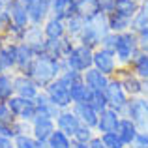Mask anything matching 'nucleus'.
I'll return each instance as SVG.
<instances>
[{"mask_svg": "<svg viewBox=\"0 0 148 148\" xmlns=\"http://www.w3.org/2000/svg\"><path fill=\"white\" fill-rule=\"evenodd\" d=\"M66 69H69L66 58L64 60H56V58L49 56V54H38L36 60L32 62L30 69L25 75H28L41 90H45V88H47L53 81H56L58 77H60V73L66 71Z\"/></svg>", "mask_w": 148, "mask_h": 148, "instance_id": "obj_1", "label": "nucleus"}, {"mask_svg": "<svg viewBox=\"0 0 148 148\" xmlns=\"http://www.w3.org/2000/svg\"><path fill=\"white\" fill-rule=\"evenodd\" d=\"M109 30V19H107V13H98L94 15L92 19H88L86 25H84V30L81 32V36L77 38V43L81 45H86L90 49H98L101 45V38L105 36Z\"/></svg>", "mask_w": 148, "mask_h": 148, "instance_id": "obj_2", "label": "nucleus"}, {"mask_svg": "<svg viewBox=\"0 0 148 148\" xmlns=\"http://www.w3.org/2000/svg\"><path fill=\"white\" fill-rule=\"evenodd\" d=\"M141 53L139 49V36L131 30L118 34V41H116L114 56L118 60L120 68H130V64L133 62V58Z\"/></svg>", "mask_w": 148, "mask_h": 148, "instance_id": "obj_3", "label": "nucleus"}, {"mask_svg": "<svg viewBox=\"0 0 148 148\" xmlns=\"http://www.w3.org/2000/svg\"><path fill=\"white\" fill-rule=\"evenodd\" d=\"M116 77L120 79L130 98H145L148 94V81H143L141 77H137L130 68H120Z\"/></svg>", "mask_w": 148, "mask_h": 148, "instance_id": "obj_4", "label": "nucleus"}, {"mask_svg": "<svg viewBox=\"0 0 148 148\" xmlns=\"http://www.w3.org/2000/svg\"><path fill=\"white\" fill-rule=\"evenodd\" d=\"M105 98L109 101V107L118 111L120 114L126 112L127 105H130V99H131L130 96H127V92L124 90V86H122L118 77H112V79L109 81L107 88H105Z\"/></svg>", "mask_w": 148, "mask_h": 148, "instance_id": "obj_5", "label": "nucleus"}, {"mask_svg": "<svg viewBox=\"0 0 148 148\" xmlns=\"http://www.w3.org/2000/svg\"><path fill=\"white\" fill-rule=\"evenodd\" d=\"M66 62H68L69 69L84 73L86 69H90L92 66H94V49L77 43L75 47H73V51L69 53V56L66 58Z\"/></svg>", "mask_w": 148, "mask_h": 148, "instance_id": "obj_6", "label": "nucleus"}, {"mask_svg": "<svg viewBox=\"0 0 148 148\" xmlns=\"http://www.w3.org/2000/svg\"><path fill=\"white\" fill-rule=\"evenodd\" d=\"M124 116H127L139 127V131H148V99L146 98H131Z\"/></svg>", "mask_w": 148, "mask_h": 148, "instance_id": "obj_7", "label": "nucleus"}, {"mask_svg": "<svg viewBox=\"0 0 148 148\" xmlns=\"http://www.w3.org/2000/svg\"><path fill=\"white\" fill-rule=\"evenodd\" d=\"M8 105H10L15 120L32 124V120L38 116V107H36V101L34 99H26V98H21V96H13L11 99H8Z\"/></svg>", "mask_w": 148, "mask_h": 148, "instance_id": "obj_8", "label": "nucleus"}, {"mask_svg": "<svg viewBox=\"0 0 148 148\" xmlns=\"http://www.w3.org/2000/svg\"><path fill=\"white\" fill-rule=\"evenodd\" d=\"M92 68H96L98 71L105 73L107 77H116V73H118L120 66H118V60H116L114 53H111V51H105L98 47L94 51V66Z\"/></svg>", "mask_w": 148, "mask_h": 148, "instance_id": "obj_9", "label": "nucleus"}, {"mask_svg": "<svg viewBox=\"0 0 148 148\" xmlns=\"http://www.w3.org/2000/svg\"><path fill=\"white\" fill-rule=\"evenodd\" d=\"M45 94H47V98L53 101L54 105H56L60 111H64V109H71V98H69V86L68 84H64L60 79L53 81V83L49 84L47 88H45Z\"/></svg>", "mask_w": 148, "mask_h": 148, "instance_id": "obj_10", "label": "nucleus"}, {"mask_svg": "<svg viewBox=\"0 0 148 148\" xmlns=\"http://www.w3.org/2000/svg\"><path fill=\"white\" fill-rule=\"evenodd\" d=\"M26 11H28L30 25L43 26L45 21L51 17V0H34L26 4Z\"/></svg>", "mask_w": 148, "mask_h": 148, "instance_id": "obj_11", "label": "nucleus"}, {"mask_svg": "<svg viewBox=\"0 0 148 148\" xmlns=\"http://www.w3.org/2000/svg\"><path fill=\"white\" fill-rule=\"evenodd\" d=\"M15 96H21L26 99H36V96L41 92V88L25 73H15Z\"/></svg>", "mask_w": 148, "mask_h": 148, "instance_id": "obj_12", "label": "nucleus"}, {"mask_svg": "<svg viewBox=\"0 0 148 148\" xmlns=\"http://www.w3.org/2000/svg\"><path fill=\"white\" fill-rule=\"evenodd\" d=\"M54 130H56V122H54L53 118H47V116L38 114L36 118L32 120V135H34L36 141L47 143Z\"/></svg>", "mask_w": 148, "mask_h": 148, "instance_id": "obj_13", "label": "nucleus"}, {"mask_svg": "<svg viewBox=\"0 0 148 148\" xmlns=\"http://www.w3.org/2000/svg\"><path fill=\"white\" fill-rule=\"evenodd\" d=\"M79 127H81V120L77 118V114L71 111V109L60 111V114H58V118H56V130L64 131L68 137L73 139Z\"/></svg>", "mask_w": 148, "mask_h": 148, "instance_id": "obj_14", "label": "nucleus"}, {"mask_svg": "<svg viewBox=\"0 0 148 148\" xmlns=\"http://www.w3.org/2000/svg\"><path fill=\"white\" fill-rule=\"evenodd\" d=\"M124 114H120L118 111L114 109H105L103 112H99V120H98V126H96V133L103 135V133H111V131H116L120 124V118Z\"/></svg>", "mask_w": 148, "mask_h": 148, "instance_id": "obj_15", "label": "nucleus"}, {"mask_svg": "<svg viewBox=\"0 0 148 148\" xmlns=\"http://www.w3.org/2000/svg\"><path fill=\"white\" fill-rule=\"evenodd\" d=\"M36 51L30 47L28 43H17V66H15V73H26L36 60Z\"/></svg>", "mask_w": 148, "mask_h": 148, "instance_id": "obj_16", "label": "nucleus"}, {"mask_svg": "<svg viewBox=\"0 0 148 148\" xmlns=\"http://www.w3.org/2000/svg\"><path fill=\"white\" fill-rule=\"evenodd\" d=\"M71 111L77 114V118L81 120V124L96 130L98 120H99V112L96 111L94 107H90L88 103H75V105H71Z\"/></svg>", "mask_w": 148, "mask_h": 148, "instance_id": "obj_17", "label": "nucleus"}, {"mask_svg": "<svg viewBox=\"0 0 148 148\" xmlns=\"http://www.w3.org/2000/svg\"><path fill=\"white\" fill-rule=\"evenodd\" d=\"M83 81L92 92H105L111 77H107L105 73L98 71L96 68H90V69H86V71L83 73Z\"/></svg>", "mask_w": 148, "mask_h": 148, "instance_id": "obj_18", "label": "nucleus"}, {"mask_svg": "<svg viewBox=\"0 0 148 148\" xmlns=\"http://www.w3.org/2000/svg\"><path fill=\"white\" fill-rule=\"evenodd\" d=\"M6 11L11 15V21L15 26L21 28H28L30 26V19H28V11H26V4H23L21 0H13L11 4L6 6Z\"/></svg>", "mask_w": 148, "mask_h": 148, "instance_id": "obj_19", "label": "nucleus"}, {"mask_svg": "<svg viewBox=\"0 0 148 148\" xmlns=\"http://www.w3.org/2000/svg\"><path fill=\"white\" fill-rule=\"evenodd\" d=\"M45 34H43V26H36L30 25L25 32V43H28L30 47L36 51V54H43L45 49Z\"/></svg>", "mask_w": 148, "mask_h": 148, "instance_id": "obj_20", "label": "nucleus"}, {"mask_svg": "<svg viewBox=\"0 0 148 148\" xmlns=\"http://www.w3.org/2000/svg\"><path fill=\"white\" fill-rule=\"evenodd\" d=\"M77 0H51V15L62 21H68L71 15L77 13Z\"/></svg>", "mask_w": 148, "mask_h": 148, "instance_id": "obj_21", "label": "nucleus"}, {"mask_svg": "<svg viewBox=\"0 0 148 148\" xmlns=\"http://www.w3.org/2000/svg\"><path fill=\"white\" fill-rule=\"evenodd\" d=\"M34 101H36V107H38V114L47 116V118H53L54 122H56L58 114H60V109H58L56 105L47 98V94H45L43 90L36 96V99H34Z\"/></svg>", "mask_w": 148, "mask_h": 148, "instance_id": "obj_22", "label": "nucleus"}, {"mask_svg": "<svg viewBox=\"0 0 148 148\" xmlns=\"http://www.w3.org/2000/svg\"><path fill=\"white\" fill-rule=\"evenodd\" d=\"M116 133H118V137L124 141V145L131 146V145H133V141H135V137H137V133H139V127L135 126L127 116H122V118H120L118 127H116Z\"/></svg>", "mask_w": 148, "mask_h": 148, "instance_id": "obj_23", "label": "nucleus"}, {"mask_svg": "<svg viewBox=\"0 0 148 148\" xmlns=\"http://www.w3.org/2000/svg\"><path fill=\"white\" fill-rule=\"evenodd\" d=\"M43 34H45L47 40H62L64 36H68L66 34V21L51 15L43 25Z\"/></svg>", "mask_w": 148, "mask_h": 148, "instance_id": "obj_24", "label": "nucleus"}, {"mask_svg": "<svg viewBox=\"0 0 148 148\" xmlns=\"http://www.w3.org/2000/svg\"><path fill=\"white\" fill-rule=\"evenodd\" d=\"M107 19H109V30L111 32L122 34V32L131 30V19L130 17H124V15L116 13V11H111V13H107Z\"/></svg>", "mask_w": 148, "mask_h": 148, "instance_id": "obj_25", "label": "nucleus"}, {"mask_svg": "<svg viewBox=\"0 0 148 148\" xmlns=\"http://www.w3.org/2000/svg\"><path fill=\"white\" fill-rule=\"evenodd\" d=\"M75 10H77V15H81V17H84L88 21L94 15L101 13V4L99 0H77Z\"/></svg>", "mask_w": 148, "mask_h": 148, "instance_id": "obj_26", "label": "nucleus"}, {"mask_svg": "<svg viewBox=\"0 0 148 148\" xmlns=\"http://www.w3.org/2000/svg\"><path fill=\"white\" fill-rule=\"evenodd\" d=\"M15 73L0 75V101H8L15 96Z\"/></svg>", "mask_w": 148, "mask_h": 148, "instance_id": "obj_27", "label": "nucleus"}, {"mask_svg": "<svg viewBox=\"0 0 148 148\" xmlns=\"http://www.w3.org/2000/svg\"><path fill=\"white\" fill-rule=\"evenodd\" d=\"M139 10H141V0H114V10L112 11L131 19Z\"/></svg>", "mask_w": 148, "mask_h": 148, "instance_id": "obj_28", "label": "nucleus"}, {"mask_svg": "<svg viewBox=\"0 0 148 148\" xmlns=\"http://www.w3.org/2000/svg\"><path fill=\"white\" fill-rule=\"evenodd\" d=\"M84 25H86V19L84 17H81V15H77V13L71 15V17L66 21V34L77 41V38H79L81 32L84 30Z\"/></svg>", "mask_w": 148, "mask_h": 148, "instance_id": "obj_29", "label": "nucleus"}, {"mask_svg": "<svg viewBox=\"0 0 148 148\" xmlns=\"http://www.w3.org/2000/svg\"><path fill=\"white\" fill-rule=\"evenodd\" d=\"M130 69L137 77H141L143 81H148V54L146 53H139L137 56L133 58V62L130 64Z\"/></svg>", "mask_w": 148, "mask_h": 148, "instance_id": "obj_30", "label": "nucleus"}, {"mask_svg": "<svg viewBox=\"0 0 148 148\" xmlns=\"http://www.w3.org/2000/svg\"><path fill=\"white\" fill-rule=\"evenodd\" d=\"M90 92H92V90L86 86V84H84V81L75 83L73 86H69V98H71V105H75V103H86Z\"/></svg>", "mask_w": 148, "mask_h": 148, "instance_id": "obj_31", "label": "nucleus"}, {"mask_svg": "<svg viewBox=\"0 0 148 148\" xmlns=\"http://www.w3.org/2000/svg\"><path fill=\"white\" fill-rule=\"evenodd\" d=\"M146 30H148V11L141 6V10L131 17V32H135L139 36Z\"/></svg>", "mask_w": 148, "mask_h": 148, "instance_id": "obj_32", "label": "nucleus"}, {"mask_svg": "<svg viewBox=\"0 0 148 148\" xmlns=\"http://www.w3.org/2000/svg\"><path fill=\"white\" fill-rule=\"evenodd\" d=\"M47 145H49V148H71L73 139H71V137H68L64 131L54 130V131H53V135L49 137Z\"/></svg>", "mask_w": 148, "mask_h": 148, "instance_id": "obj_33", "label": "nucleus"}, {"mask_svg": "<svg viewBox=\"0 0 148 148\" xmlns=\"http://www.w3.org/2000/svg\"><path fill=\"white\" fill-rule=\"evenodd\" d=\"M86 103L90 105V107H94L98 112H103L105 109H109V101L105 98V92H90Z\"/></svg>", "mask_w": 148, "mask_h": 148, "instance_id": "obj_34", "label": "nucleus"}, {"mask_svg": "<svg viewBox=\"0 0 148 148\" xmlns=\"http://www.w3.org/2000/svg\"><path fill=\"white\" fill-rule=\"evenodd\" d=\"M96 137V130H92V127L84 126V124H81V127L77 130L75 137H73V141L77 143H86V145H90V141Z\"/></svg>", "mask_w": 148, "mask_h": 148, "instance_id": "obj_35", "label": "nucleus"}, {"mask_svg": "<svg viewBox=\"0 0 148 148\" xmlns=\"http://www.w3.org/2000/svg\"><path fill=\"white\" fill-rule=\"evenodd\" d=\"M101 137V143H103L107 148H126V145H124V141L118 137V133L116 131H111V133H103L99 135Z\"/></svg>", "mask_w": 148, "mask_h": 148, "instance_id": "obj_36", "label": "nucleus"}, {"mask_svg": "<svg viewBox=\"0 0 148 148\" xmlns=\"http://www.w3.org/2000/svg\"><path fill=\"white\" fill-rule=\"evenodd\" d=\"M36 139H34L32 133H23V135H17L13 139V146L15 148H34L36 146Z\"/></svg>", "mask_w": 148, "mask_h": 148, "instance_id": "obj_37", "label": "nucleus"}, {"mask_svg": "<svg viewBox=\"0 0 148 148\" xmlns=\"http://www.w3.org/2000/svg\"><path fill=\"white\" fill-rule=\"evenodd\" d=\"M58 79H60L64 84H68V86H73L75 83H81V81H83V73L73 71V69H66V71L60 73Z\"/></svg>", "mask_w": 148, "mask_h": 148, "instance_id": "obj_38", "label": "nucleus"}, {"mask_svg": "<svg viewBox=\"0 0 148 148\" xmlns=\"http://www.w3.org/2000/svg\"><path fill=\"white\" fill-rule=\"evenodd\" d=\"M116 41H118V34H114V32H107L103 38H101V45H99V47H101V49H105V51H111V53H114V49H116Z\"/></svg>", "mask_w": 148, "mask_h": 148, "instance_id": "obj_39", "label": "nucleus"}, {"mask_svg": "<svg viewBox=\"0 0 148 148\" xmlns=\"http://www.w3.org/2000/svg\"><path fill=\"white\" fill-rule=\"evenodd\" d=\"M0 122L2 124H15V116L11 112L8 101H0Z\"/></svg>", "mask_w": 148, "mask_h": 148, "instance_id": "obj_40", "label": "nucleus"}, {"mask_svg": "<svg viewBox=\"0 0 148 148\" xmlns=\"http://www.w3.org/2000/svg\"><path fill=\"white\" fill-rule=\"evenodd\" d=\"M11 26H13V21H11V15L8 13L6 10H4L2 13H0V36H6V38H8V34H10Z\"/></svg>", "mask_w": 148, "mask_h": 148, "instance_id": "obj_41", "label": "nucleus"}, {"mask_svg": "<svg viewBox=\"0 0 148 148\" xmlns=\"http://www.w3.org/2000/svg\"><path fill=\"white\" fill-rule=\"evenodd\" d=\"M131 146L133 148H148V131H139Z\"/></svg>", "mask_w": 148, "mask_h": 148, "instance_id": "obj_42", "label": "nucleus"}, {"mask_svg": "<svg viewBox=\"0 0 148 148\" xmlns=\"http://www.w3.org/2000/svg\"><path fill=\"white\" fill-rule=\"evenodd\" d=\"M2 73H13V66H11V62L6 58V54L0 51V75Z\"/></svg>", "mask_w": 148, "mask_h": 148, "instance_id": "obj_43", "label": "nucleus"}, {"mask_svg": "<svg viewBox=\"0 0 148 148\" xmlns=\"http://www.w3.org/2000/svg\"><path fill=\"white\" fill-rule=\"evenodd\" d=\"M0 135H4V137H8V139L13 141V139H15L13 124H2V122H0Z\"/></svg>", "mask_w": 148, "mask_h": 148, "instance_id": "obj_44", "label": "nucleus"}, {"mask_svg": "<svg viewBox=\"0 0 148 148\" xmlns=\"http://www.w3.org/2000/svg\"><path fill=\"white\" fill-rule=\"evenodd\" d=\"M139 49H141V53L148 54V30L143 32V34H139Z\"/></svg>", "mask_w": 148, "mask_h": 148, "instance_id": "obj_45", "label": "nucleus"}, {"mask_svg": "<svg viewBox=\"0 0 148 148\" xmlns=\"http://www.w3.org/2000/svg\"><path fill=\"white\" fill-rule=\"evenodd\" d=\"M99 4H101V11L103 13H111L114 10V0H99Z\"/></svg>", "mask_w": 148, "mask_h": 148, "instance_id": "obj_46", "label": "nucleus"}, {"mask_svg": "<svg viewBox=\"0 0 148 148\" xmlns=\"http://www.w3.org/2000/svg\"><path fill=\"white\" fill-rule=\"evenodd\" d=\"M0 148H15L13 141L8 139V137H4V135H0Z\"/></svg>", "mask_w": 148, "mask_h": 148, "instance_id": "obj_47", "label": "nucleus"}, {"mask_svg": "<svg viewBox=\"0 0 148 148\" xmlns=\"http://www.w3.org/2000/svg\"><path fill=\"white\" fill-rule=\"evenodd\" d=\"M90 148H107V146L101 143V137H99V135H96V137L90 141Z\"/></svg>", "mask_w": 148, "mask_h": 148, "instance_id": "obj_48", "label": "nucleus"}, {"mask_svg": "<svg viewBox=\"0 0 148 148\" xmlns=\"http://www.w3.org/2000/svg\"><path fill=\"white\" fill-rule=\"evenodd\" d=\"M71 148H90V145H86V143H77V141H73Z\"/></svg>", "mask_w": 148, "mask_h": 148, "instance_id": "obj_49", "label": "nucleus"}, {"mask_svg": "<svg viewBox=\"0 0 148 148\" xmlns=\"http://www.w3.org/2000/svg\"><path fill=\"white\" fill-rule=\"evenodd\" d=\"M34 148H49V145H47V143H41V141H38Z\"/></svg>", "mask_w": 148, "mask_h": 148, "instance_id": "obj_50", "label": "nucleus"}, {"mask_svg": "<svg viewBox=\"0 0 148 148\" xmlns=\"http://www.w3.org/2000/svg\"><path fill=\"white\" fill-rule=\"evenodd\" d=\"M6 41H8V38H6V36H0V51H2L4 45H6Z\"/></svg>", "mask_w": 148, "mask_h": 148, "instance_id": "obj_51", "label": "nucleus"}, {"mask_svg": "<svg viewBox=\"0 0 148 148\" xmlns=\"http://www.w3.org/2000/svg\"><path fill=\"white\" fill-rule=\"evenodd\" d=\"M141 6H143V8H145V10L148 11V0H143V2H141Z\"/></svg>", "mask_w": 148, "mask_h": 148, "instance_id": "obj_52", "label": "nucleus"}, {"mask_svg": "<svg viewBox=\"0 0 148 148\" xmlns=\"http://www.w3.org/2000/svg\"><path fill=\"white\" fill-rule=\"evenodd\" d=\"M11 2H13V0H0V4H4V8H6L8 4H11Z\"/></svg>", "mask_w": 148, "mask_h": 148, "instance_id": "obj_53", "label": "nucleus"}, {"mask_svg": "<svg viewBox=\"0 0 148 148\" xmlns=\"http://www.w3.org/2000/svg\"><path fill=\"white\" fill-rule=\"evenodd\" d=\"M23 4H30V2H34V0H21Z\"/></svg>", "mask_w": 148, "mask_h": 148, "instance_id": "obj_54", "label": "nucleus"}, {"mask_svg": "<svg viewBox=\"0 0 148 148\" xmlns=\"http://www.w3.org/2000/svg\"><path fill=\"white\" fill-rule=\"evenodd\" d=\"M4 10H6V8H4V4H0V13H2Z\"/></svg>", "mask_w": 148, "mask_h": 148, "instance_id": "obj_55", "label": "nucleus"}, {"mask_svg": "<svg viewBox=\"0 0 148 148\" xmlns=\"http://www.w3.org/2000/svg\"><path fill=\"white\" fill-rule=\"evenodd\" d=\"M145 98H146V99H148V94H146V96H145Z\"/></svg>", "mask_w": 148, "mask_h": 148, "instance_id": "obj_56", "label": "nucleus"}, {"mask_svg": "<svg viewBox=\"0 0 148 148\" xmlns=\"http://www.w3.org/2000/svg\"><path fill=\"white\" fill-rule=\"evenodd\" d=\"M126 148H130V146H126Z\"/></svg>", "mask_w": 148, "mask_h": 148, "instance_id": "obj_57", "label": "nucleus"}, {"mask_svg": "<svg viewBox=\"0 0 148 148\" xmlns=\"http://www.w3.org/2000/svg\"><path fill=\"white\" fill-rule=\"evenodd\" d=\"M141 2H143V0H141Z\"/></svg>", "mask_w": 148, "mask_h": 148, "instance_id": "obj_58", "label": "nucleus"}]
</instances>
